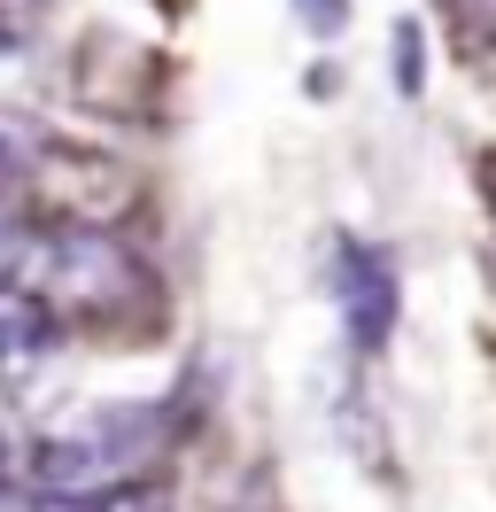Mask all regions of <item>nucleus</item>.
Masks as SVG:
<instances>
[{
    "mask_svg": "<svg viewBox=\"0 0 496 512\" xmlns=\"http://www.w3.org/2000/svg\"><path fill=\"white\" fill-rule=\"evenodd\" d=\"M0 288H24L62 326H117L148 311V264L101 218H55L31 202H0Z\"/></svg>",
    "mask_w": 496,
    "mask_h": 512,
    "instance_id": "nucleus-1",
    "label": "nucleus"
},
{
    "mask_svg": "<svg viewBox=\"0 0 496 512\" xmlns=\"http://www.w3.org/2000/svg\"><path fill=\"white\" fill-rule=\"evenodd\" d=\"M179 443V404H109V412H86L39 435L24 458V474L39 497H109V489H132L163 466V450Z\"/></svg>",
    "mask_w": 496,
    "mask_h": 512,
    "instance_id": "nucleus-2",
    "label": "nucleus"
},
{
    "mask_svg": "<svg viewBox=\"0 0 496 512\" xmlns=\"http://www.w3.org/2000/svg\"><path fill=\"white\" fill-rule=\"evenodd\" d=\"M326 288H334V311H341L349 350H357V357H380V350H388V334H396V319H403L396 256L380 249V241L341 233V241H334V272H326Z\"/></svg>",
    "mask_w": 496,
    "mask_h": 512,
    "instance_id": "nucleus-3",
    "label": "nucleus"
},
{
    "mask_svg": "<svg viewBox=\"0 0 496 512\" xmlns=\"http://www.w3.org/2000/svg\"><path fill=\"white\" fill-rule=\"evenodd\" d=\"M62 342V319L47 303H31L24 288H0V381H24L39 373Z\"/></svg>",
    "mask_w": 496,
    "mask_h": 512,
    "instance_id": "nucleus-4",
    "label": "nucleus"
},
{
    "mask_svg": "<svg viewBox=\"0 0 496 512\" xmlns=\"http://www.w3.org/2000/svg\"><path fill=\"white\" fill-rule=\"evenodd\" d=\"M396 86L419 94L427 86V47H419V24H396Z\"/></svg>",
    "mask_w": 496,
    "mask_h": 512,
    "instance_id": "nucleus-5",
    "label": "nucleus"
},
{
    "mask_svg": "<svg viewBox=\"0 0 496 512\" xmlns=\"http://www.w3.org/2000/svg\"><path fill=\"white\" fill-rule=\"evenodd\" d=\"M295 16H303L310 39H334L341 24H349V0H295Z\"/></svg>",
    "mask_w": 496,
    "mask_h": 512,
    "instance_id": "nucleus-6",
    "label": "nucleus"
},
{
    "mask_svg": "<svg viewBox=\"0 0 496 512\" xmlns=\"http://www.w3.org/2000/svg\"><path fill=\"white\" fill-rule=\"evenodd\" d=\"M450 16H458L473 39H496V0H450Z\"/></svg>",
    "mask_w": 496,
    "mask_h": 512,
    "instance_id": "nucleus-7",
    "label": "nucleus"
},
{
    "mask_svg": "<svg viewBox=\"0 0 496 512\" xmlns=\"http://www.w3.org/2000/svg\"><path fill=\"white\" fill-rule=\"evenodd\" d=\"M47 8H55V0H0V16H8V24H31V16H47Z\"/></svg>",
    "mask_w": 496,
    "mask_h": 512,
    "instance_id": "nucleus-8",
    "label": "nucleus"
}]
</instances>
